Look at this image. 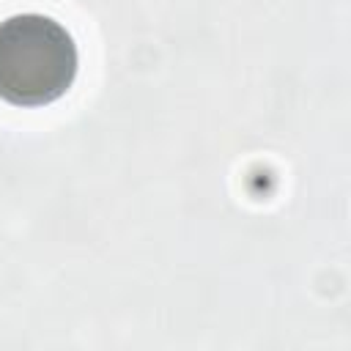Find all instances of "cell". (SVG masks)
<instances>
[{
  "instance_id": "1",
  "label": "cell",
  "mask_w": 351,
  "mask_h": 351,
  "mask_svg": "<svg viewBox=\"0 0 351 351\" xmlns=\"http://www.w3.org/2000/svg\"><path fill=\"white\" fill-rule=\"evenodd\" d=\"M77 77V44L52 16L22 11L0 22V99L41 107L60 99Z\"/></svg>"
}]
</instances>
